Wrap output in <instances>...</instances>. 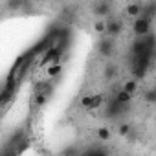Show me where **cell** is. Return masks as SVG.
Here are the masks:
<instances>
[{
    "label": "cell",
    "instance_id": "8992f818",
    "mask_svg": "<svg viewBox=\"0 0 156 156\" xmlns=\"http://www.w3.org/2000/svg\"><path fill=\"white\" fill-rule=\"evenodd\" d=\"M17 88H9V87H2L0 90V108H4L6 105H9V101L13 99Z\"/></svg>",
    "mask_w": 156,
    "mask_h": 156
},
{
    "label": "cell",
    "instance_id": "52a82bcc",
    "mask_svg": "<svg viewBox=\"0 0 156 156\" xmlns=\"http://www.w3.org/2000/svg\"><path fill=\"white\" fill-rule=\"evenodd\" d=\"M141 4L140 2H129L127 6H125V13H127V17H132V19H136L140 13H141Z\"/></svg>",
    "mask_w": 156,
    "mask_h": 156
},
{
    "label": "cell",
    "instance_id": "4fadbf2b",
    "mask_svg": "<svg viewBox=\"0 0 156 156\" xmlns=\"http://www.w3.org/2000/svg\"><path fill=\"white\" fill-rule=\"evenodd\" d=\"M125 92H129V94H136V90H138V79H129L127 83H123V87H121Z\"/></svg>",
    "mask_w": 156,
    "mask_h": 156
},
{
    "label": "cell",
    "instance_id": "ba28073f",
    "mask_svg": "<svg viewBox=\"0 0 156 156\" xmlns=\"http://www.w3.org/2000/svg\"><path fill=\"white\" fill-rule=\"evenodd\" d=\"M61 73H62V64H61V62L46 64V75H48V77H59Z\"/></svg>",
    "mask_w": 156,
    "mask_h": 156
},
{
    "label": "cell",
    "instance_id": "7a4b0ae2",
    "mask_svg": "<svg viewBox=\"0 0 156 156\" xmlns=\"http://www.w3.org/2000/svg\"><path fill=\"white\" fill-rule=\"evenodd\" d=\"M114 51H116V39L114 37L105 35L98 41V53L101 57H112Z\"/></svg>",
    "mask_w": 156,
    "mask_h": 156
},
{
    "label": "cell",
    "instance_id": "277c9868",
    "mask_svg": "<svg viewBox=\"0 0 156 156\" xmlns=\"http://www.w3.org/2000/svg\"><path fill=\"white\" fill-rule=\"evenodd\" d=\"M61 55H62V48H61V46H57V44H53V46H50V48L46 50V53H44V59H42V64L59 62Z\"/></svg>",
    "mask_w": 156,
    "mask_h": 156
},
{
    "label": "cell",
    "instance_id": "8fae6325",
    "mask_svg": "<svg viewBox=\"0 0 156 156\" xmlns=\"http://www.w3.org/2000/svg\"><path fill=\"white\" fill-rule=\"evenodd\" d=\"M96 136H98V140H99V141H108V140H110V136H112V132H110V129H108V127H98Z\"/></svg>",
    "mask_w": 156,
    "mask_h": 156
},
{
    "label": "cell",
    "instance_id": "3957f363",
    "mask_svg": "<svg viewBox=\"0 0 156 156\" xmlns=\"http://www.w3.org/2000/svg\"><path fill=\"white\" fill-rule=\"evenodd\" d=\"M123 31V22L119 19H110V20H105V35L108 37H118L119 33Z\"/></svg>",
    "mask_w": 156,
    "mask_h": 156
},
{
    "label": "cell",
    "instance_id": "6da1fadb",
    "mask_svg": "<svg viewBox=\"0 0 156 156\" xmlns=\"http://www.w3.org/2000/svg\"><path fill=\"white\" fill-rule=\"evenodd\" d=\"M151 26H152V19L140 13L132 22V31L136 37H145L147 33H151Z\"/></svg>",
    "mask_w": 156,
    "mask_h": 156
},
{
    "label": "cell",
    "instance_id": "2e32d148",
    "mask_svg": "<svg viewBox=\"0 0 156 156\" xmlns=\"http://www.w3.org/2000/svg\"><path fill=\"white\" fill-rule=\"evenodd\" d=\"M143 98H145V101H147V103H154V101H156V92H154V88L147 90V92L143 94Z\"/></svg>",
    "mask_w": 156,
    "mask_h": 156
},
{
    "label": "cell",
    "instance_id": "5bb4252c",
    "mask_svg": "<svg viewBox=\"0 0 156 156\" xmlns=\"http://www.w3.org/2000/svg\"><path fill=\"white\" fill-rule=\"evenodd\" d=\"M22 4H24V0H8V8H9L11 11L20 9V8H22Z\"/></svg>",
    "mask_w": 156,
    "mask_h": 156
},
{
    "label": "cell",
    "instance_id": "9a60e30c",
    "mask_svg": "<svg viewBox=\"0 0 156 156\" xmlns=\"http://www.w3.org/2000/svg\"><path fill=\"white\" fill-rule=\"evenodd\" d=\"M94 31L99 35H105V20H96L94 22Z\"/></svg>",
    "mask_w": 156,
    "mask_h": 156
},
{
    "label": "cell",
    "instance_id": "7c38bea8",
    "mask_svg": "<svg viewBox=\"0 0 156 156\" xmlns=\"http://www.w3.org/2000/svg\"><path fill=\"white\" fill-rule=\"evenodd\" d=\"M118 72H119L118 66H116L114 62H108V64L105 66V79L110 81V79H114V77H118Z\"/></svg>",
    "mask_w": 156,
    "mask_h": 156
},
{
    "label": "cell",
    "instance_id": "ac0fdd59",
    "mask_svg": "<svg viewBox=\"0 0 156 156\" xmlns=\"http://www.w3.org/2000/svg\"><path fill=\"white\" fill-rule=\"evenodd\" d=\"M90 99H92V94H87V96H83V98H81V107H83V108H88V105H90Z\"/></svg>",
    "mask_w": 156,
    "mask_h": 156
},
{
    "label": "cell",
    "instance_id": "30bf717a",
    "mask_svg": "<svg viewBox=\"0 0 156 156\" xmlns=\"http://www.w3.org/2000/svg\"><path fill=\"white\" fill-rule=\"evenodd\" d=\"M114 99H116L118 103H121V105H130V101H132V94H129V92H125V90L121 88V90H118V94L114 96Z\"/></svg>",
    "mask_w": 156,
    "mask_h": 156
},
{
    "label": "cell",
    "instance_id": "e0dca14e",
    "mask_svg": "<svg viewBox=\"0 0 156 156\" xmlns=\"http://www.w3.org/2000/svg\"><path fill=\"white\" fill-rule=\"evenodd\" d=\"M118 132H119V136H127V134L130 132V125H129V123H121L119 129H118Z\"/></svg>",
    "mask_w": 156,
    "mask_h": 156
},
{
    "label": "cell",
    "instance_id": "9c48e42d",
    "mask_svg": "<svg viewBox=\"0 0 156 156\" xmlns=\"http://www.w3.org/2000/svg\"><path fill=\"white\" fill-rule=\"evenodd\" d=\"M103 103H105V96L103 94H92V99H90V105H88L87 110H98V108L103 107Z\"/></svg>",
    "mask_w": 156,
    "mask_h": 156
},
{
    "label": "cell",
    "instance_id": "5b68a950",
    "mask_svg": "<svg viewBox=\"0 0 156 156\" xmlns=\"http://www.w3.org/2000/svg\"><path fill=\"white\" fill-rule=\"evenodd\" d=\"M110 11H112V4L108 0H99L94 6V15H98V17H107V15H110Z\"/></svg>",
    "mask_w": 156,
    "mask_h": 156
}]
</instances>
